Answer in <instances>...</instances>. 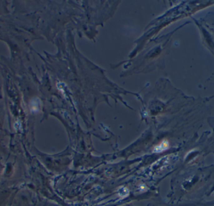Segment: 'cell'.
<instances>
[{"instance_id":"6da1fadb","label":"cell","mask_w":214,"mask_h":206,"mask_svg":"<svg viewBox=\"0 0 214 206\" xmlns=\"http://www.w3.org/2000/svg\"><path fill=\"white\" fill-rule=\"evenodd\" d=\"M169 148V143L167 141H163L159 145L156 146L154 149L153 151L156 153H161L163 152Z\"/></svg>"}]
</instances>
